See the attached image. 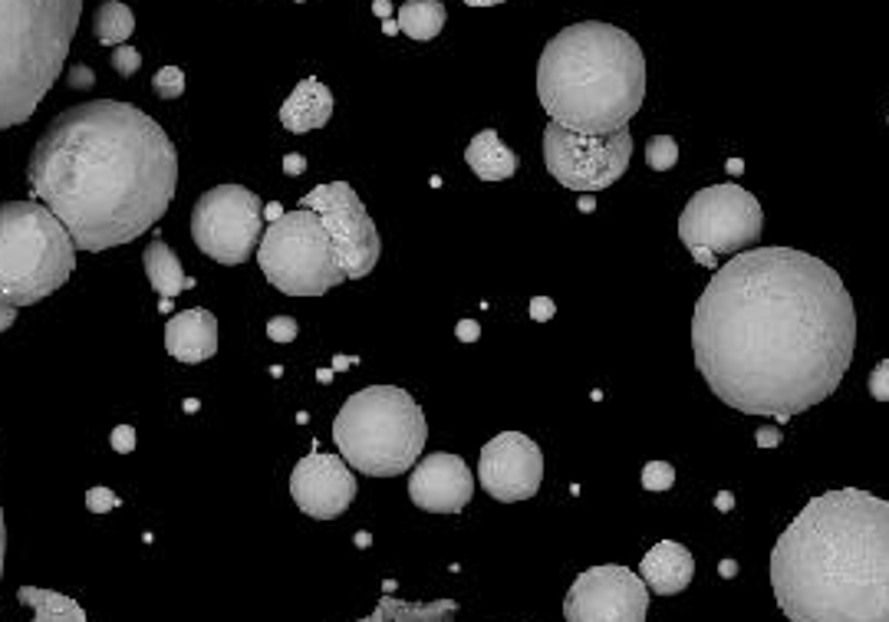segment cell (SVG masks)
<instances>
[{"label": "cell", "mask_w": 889, "mask_h": 622, "mask_svg": "<svg viewBox=\"0 0 889 622\" xmlns=\"http://www.w3.org/2000/svg\"><path fill=\"white\" fill-rule=\"evenodd\" d=\"M857 349L840 274L797 247H755L715 270L692 313L702 379L741 415L778 418L830 399Z\"/></svg>", "instance_id": "obj_1"}, {"label": "cell", "mask_w": 889, "mask_h": 622, "mask_svg": "<svg viewBox=\"0 0 889 622\" xmlns=\"http://www.w3.org/2000/svg\"><path fill=\"white\" fill-rule=\"evenodd\" d=\"M33 198L76 251H109L155 228L178 188V152L149 112L99 99L60 112L27 162Z\"/></svg>", "instance_id": "obj_2"}, {"label": "cell", "mask_w": 889, "mask_h": 622, "mask_svg": "<svg viewBox=\"0 0 889 622\" xmlns=\"http://www.w3.org/2000/svg\"><path fill=\"white\" fill-rule=\"evenodd\" d=\"M791 622H889V501L860 488L807 501L771 550Z\"/></svg>", "instance_id": "obj_3"}, {"label": "cell", "mask_w": 889, "mask_h": 622, "mask_svg": "<svg viewBox=\"0 0 889 622\" xmlns=\"http://www.w3.org/2000/svg\"><path fill=\"white\" fill-rule=\"evenodd\" d=\"M537 99L550 122L570 132H620L643 109L646 56L626 30L583 20L550 37L540 53Z\"/></svg>", "instance_id": "obj_4"}, {"label": "cell", "mask_w": 889, "mask_h": 622, "mask_svg": "<svg viewBox=\"0 0 889 622\" xmlns=\"http://www.w3.org/2000/svg\"><path fill=\"white\" fill-rule=\"evenodd\" d=\"M83 0H0V132L24 126L63 73Z\"/></svg>", "instance_id": "obj_5"}, {"label": "cell", "mask_w": 889, "mask_h": 622, "mask_svg": "<svg viewBox=\"0 0 889 622\" xmlns=\"http://www.w3.org/2000/svg\"><path fill=\"white\" fill-rule=\"evenodd\" d=\"M340 458L369 478H396L415 468L429 422L422 405L399 386H369L353 392L333 418Z\"/></svg>", "instance_id": "obj_6"}, {"label": "cell", "mask_w": 889, "mask_h": 622, "mask_svg": "<svg viewBox=\"0 0 889 622\" xmlns=\"http://www.w3.org/2000/svg\"><path fill=\"white\" fill-rule=\"evenodd\" d=\"M76 244L40 201L0 205V303L33 307L70 280Z\"/></svg>", "instance_id": "obj_7"}, {"label": "cell", "mask_w": 889, "mask_h": 622, "mask_svg": "<svg viewBox=\"0 0 889 622\" xmlns=\"http://www.w3.org/2000/svg\"><path fill=\"white\" fill-rule=\"evenodd\" d=\"M257 264L270 287L287 297H323L340 287L346 274L336 264L333 241L317 211L297 208L264 228Z\"/></svg>", "instance_id": "obj_8"}, {"label": "cell", "mask_w": 889, "mask_h": 622, "mask_svg": "<svg viewBox=\"0 0 889 622\" xmlns=\"http://www.w3.org/2000/svg\"><path fill=\"white\" fill-rule=\"evenodd\" d=\"M764 231L761 201L735 182H722L695 191L682 208L679 237L689 247H705L715 257H735L748 251Z\"/></svg>", "instance_id": "obj_9"}, {"label": "cell", "mask_w": 889, "mask_h": 622, "mask_svg": "<svg viewBox=\"0 0 889 622\" xmlns=\"http://www.w3.org/2000/svg\"><path fill=\"white\" fill-rule=\"evenodd\" d=\"M191 237L205 257L224 267H238L261 247L264 205L251 188L218 185L191 208Z\"/></svg>", "instance_id": "obj_10"}, {"label": "cell", "mask_w": 889, "mask_h": 622, "mask_svg": "<svg viewBox=\"0 0 889 622\" xmlns=\"http://www.w3.org/2000/svg\"><path fill=\"white\" fill-rule=\"evenodd\" d=\"M629 158H633L629 129L610 135H583L557 126V122H547L544 129L547 172L564 188L580 191V195H593V191L620 182L629 168Z\"/></svg>", "instance_id": "obj_11"}, {"label": "cell", "mask_w": 889, "mask_h": 622, "mask_svg": "<svg viewBox=\"0 0 889 622\" xmlns=\"http://www.w3.org/2000/svg\"><path fill=\"white\" fill-rule=\"evenodd\" d=\"M300 208L320 214L323 228L333 241L336 264H340L346 280H363L366 274H373L382 254V241L363 198L356 195L350 182L317 185L300 198Z\"/></svg>", "instance_id": "obj_12"}, {"label": "cell", "mask_w": 889, "mask_h": 622, "mask_svg": "<svg viewBox=\"0 0 889 622\" xmlns=\"http://www.w3.org/2000/svg\"><path fill=\"white\" fill-rule=\"evenodd\" d=\"M649 586L626 567H590L564 599L567 622H646Z\"/></svg>", "instance_id": "obj_13"}, {"label": "cell", "mask_w": 889, "mask_h": 622, "mask_svg": "<svg viewBox=\"0 0 889 622\" xmlns=\"http://www.w3.org/2000/svg\"><path fill=\"white\" fill-rule=\"evenodd\" d=\"M478 481L494 501H531L544 481V451L524 432L494 435L478 458Z\"/></svg>", "instance_id": "obj_14"}, {"label": "cell", "mask_w": 889, "mask_h": 622, "mask_svg": "<svg viewBox=\"0 0 889 622\" xmlns=\"http://www.w3.org/2000/svg\"><path fill=\"white\" fill-rule=\"evenodd\" d=\"M290 497L303 514L313 520H336L350 511L356 497V474L340 455H313L300 458L290 471Z\"/></svg>", "instance_id": "obj_15"}, {"label": "cell", "mask_w": 889, "mask_h": 622, "mask_svg": "<svg viewBox=\"0 0 889 622\" xmlns=\"http://www.w3.org/2000/svg\"><path fill=\"white\" fill-rule=\"evenodd\" d=\"M409 497L415 507L429 514H461L475 497V478L465 458L435 451L412 468Z\"/></svg>", "instance_id": "obj_16"}, {"label": "cell", "mask_w": 889, "mask_h": 622, "mask_svg": "<svg viewBox=\"0 0 889 622\" xmlns=\"http://www.w3.org/2000/svg\"><path fill=\"white\" fill-rule=\"evenodd\" d=\"M165 349L168 356L178 359L182 366L208 363L218 353V320L205 307H191L175 313L165 323Z\"/></svg>", "instance_id": "obj_17"}, {"label": "cell", "mask_w": 889, "mask_h": 622, "mask_svg": "<svg viewBox=\"0 0 889 622\" xmlns=\"http://www.w3.org/2000/svg\"><path fill=\"white\" fill-rule=\"evenodd\" d=\"M639 576H643V583L649 586V593L675 596L689 590L695 576V557L689 553V547L675 544V540H659L643 557V563H639Z\"/></svg>", "instance_id": "obj_18"}, {"label": "cell", "mask_w": 889, "mask_h": 622, "mask_svg": "<svg viewBox=\"0 0 889 622\" xmlns=\"http://www.w3.org/2000/svg\"><path fill=\"white\" fill-rule=\"evenodd\" d=\"M333 116V93L320 79H300L287 103L280 106V126L294 135H307L313 129H323Z\"/></svg>", "instance_id": "obj_19"}, {"label": "cell", "mask_w": 889, "mask_h": 622, "mask_svg": "<svg viewBox=\"0 0 889 622\" xmlns=\"http://www.w3.org/2000/svg\"><path fill=\"white\" fill-rule=\"evenodd\" d=\"M465 162L481 182H508L511 175H517V165H521L517 155L498 139L494 129H481L475 139L468 142Z\"/></svg>", "instance_id": "obj_20"}, {"label": "cell", "mask_w": 889, "mask_h": 622, "mask_svg": "<svg viewBox=\"0 0 889 622\" xmlns=\"http://www.w3.org/2000/svg\"><path fill=\"white\" fill-rule=\"evenodd\" d=\"M142 264H145V277H149L152 290L162 297V310H168V300L178 297L182 290L195 287V280L182 270V260H178V254L162 241V237H155V241L145 247Z\"/></svg>", "instance_id": "obj_21"}, {"label": "cell", "mask_w": 889, "mask_h": 622, "mask_svg": "<svg viewBox=\"0 0 889 622\" xmlns=\"http://www.w3.org/2000/svg\"><path fill=\"white\" fill-rule=\"evenodd\" d=\"M458 606L452 599H435V603H409V599H379L373 616L359 622H452Z\"/></svg>", "instance_id": "obj_22"}, {"label": "cell", "mask_w": 889, "mask_h": 622, "mask_svg": "<svg viewBox=\"0 0 889 622\" xmlns=\"http://www.w3.org/2000/svg\"><path fill=\"white\" fill-rule=\"evenodd\" d=\"M20 603L33 606V622H86L83 606L76 599L56 593V590H40V586H20L17 590Z\"/></svg>", "instance_id": "obj_23"}, {"label": "cell", "mask_w": 889, "mask_h": 622, "mask_svg": "<svg viewBox=\"0 0 889 622\" xmlns=\"http://www.w3.org/2000/svg\"><path fill=\"white\" fill-rule=\"evenodd\" d=\"M445 20L448 10L442 0H412V4H402L396 24L412 40H435L442 33Z\"/></svg>", "instance_id": "obj_24"}, {"label": "cell", "mask_w": 889, "mask_h": 622, "mask_svg": "<svg viewBox=\"0 0 889 622\" xmlns=\"http://www.w3.org/2000/svg\"><path fill=\"white\" fill-rule=\"evenodd\" d=\"M132 30H135V14L122 4V0H106V4H99L96 17H93V33L103 47L116 50L122 43H129Z\"/></svg>", "instance_id": "obj_25"}, {"label": "cell", "mask_w": 889, "mask_h": 622, "mask_svg": "<svg viewBox=\"0 0 889 622\" xmlns=\"http://www.w3.org/2000/svg\"><path fill=\"white\" fill-rule=\"evenodd\" d=\"M646 162L652 172H669V168H675V162H679V142H675L672 135H656V139H649Z\"/></svg>", "instance_id": "obj_26"}, {"label": "cell", "mask_w": 889, "mask_h": 622, "mask_svg": "<svg viewBox=\"0 0 889 622\" xmlns=\"http://www.w3.org/2000/svg\"><path fill=\"white\" fill-rule=\"evenodd\" d=\"M152 89H155V96L165 99V103H172V99H182L185 96V73H182V66H162V70L152 76Z\"/></svg>", "instance_id": "obj_27"}, {"label": "cell", "mask_w": 889, "mask_h": 622, "mask_svg": "<svg viewBox=\"0 0 889 622\" xmlns=\"http://www.w3.org/2000/svg\"><path fill=\"white\" fill-rule=\"evenodd\" d=\"M675 484V468L669 465V461H649V465L643 468V488L646 491H669Z\"/></svg>", "instance_id": "obj_28"}, {"label": "cell", "mask_w": 889, "mask_h": 622, "mask_svg": "<svg viewBox=\"0 0 889 622\" xmlns=\"http://www.w3.org/2000/svg\"><path fill=\"white\" fill-rule=\"evenodd\" d=\"M109 63H112V70H116L122 79H129V76L139 73V66H142V53L135 50L132 43H122V47L112 50Z\"/></svg>", "instance_id": "obj_29"}, {"label": "cell", "mask_w": 889, "mask_h": 622, "mask_svg": "<svg viewBox=\"0 0 889 622\" xmlns=\"http://www.w3.org/2000/svg\"><path fill=\"white\" fill-rule=\"evenodd\" d=\"M297 336H300V323L294 316H270L267 320V339H274V343H294Z\"/></svg>", "instance_id": "obj_30"}, {"label": "cell", "mask_w": 889, "mask_h": 622, "mask_svg": "<svg viewBox=\"0 0 889 622\" xmlns=\"http://www.w3.org/2000/svg\"><path fill=\"white\" fill-rule=\"evenodd\" d=\"M86 507L93 514H106V511H116L119 507V497H116V491H109V488H89L86 491Z\"/></svg>", "instance_id": "obj_31"}, {"label": "cell", "mask_w": 889, "mask_h": 622, "mask_svg": "<svg viewBox=\"0 0 889 622\" xmlns=\"http://www.w3.org/2000/svg\"><path fill=\"white\" fill-rule=\"evenodd\" d=\"M870 395L876 402H889V359L876 363V369L870 372Z\"/></svg>", "instance_id": "obj_32"}, {"label": "cell", "mask_w": 889, "mask_h": 622, "mask_svg": "<svg viewBox=\"0 0 889 622\" xmlns=\"http://www.w3.org/2000/svg\"><path fill=\"white\" fill-rule=\"evenodd\" d=\"M109 441H112V448H116L119 455H132V451H135V428L132 425H116V428H112Z\"/></svg>", "instance_id": "obj_33"}, {"label": "cell", "mask_w": 889, "mask_h": 622, "mask_svg": "<svg viewBox=\"0 0 889 622\" xmlns=\"http://www.w3.org/2000/svg\"><path fill=\"white\" fill-rule=\"evenodd\" d=\"M554 313H557V303L550 297H534L531 300V320L547 323V320H554Z\"/></svg>", "instance_id": "obj_34"}, {"label": "cell", "mask_w": 889, "mask_h": 622, "mask_svg": "<svg viewBox=\"0 0 889 622\" xmlns=\"http://www.w3.org/2000/svg\"><path fill=\"white\" fill-rule=\"evenodd\" d=\"M93 83H96V79H93V70H89V66L80 63V66H73V70H70V86L73 89H93Z\"/></svg>", "instance_id": "obj_35"}, {"label": "cell", "mask_w": 889, "mask_h": 622, "mask_svg": "<svg viewBox=\"0 0 889 622\" xmlns=\"http://www.w3.org/2000/svg\"><path fill=\"white\" fill-rule=\"evenodd\" d=\"M455 336L461 339V343H478V336H481V326H478V320H458V326H455Z\"/></svg>", "instance_id": "obj_36"}, {"label": "cell", "mask_w": 889, "mask_h": 622, "mask_svg": "<svg viewBox=\"0 0 889 622\" xmlns=\"http://www.w3.org/2000/svg\"><path fill=\"white\" fill-rule=\"evenodd\" d=\"M755 441L761 448H778L781 445V432H778V428H758Z\"/></svg>", "instance_id": "obj_37"}, {"label": "cell", "mask_w": 889, "mask_h": 622, "mask_svg": "<svg viewBox=\"0 0 889 622\" xmlns=\"http://www.w3.org/2000/svg\"><path fill=\"white\" fill-rule=\"evenodd\" d=\"M284 172L287 175H303V172H307V162H303V155H297V152L287 155L284 158Z\"/></svg>", "instance_id": "obj_38"}, {"label": "cell", "mask_w": 889, "mask_h": 622, "mask_svg": "<svg viewBox=\"0 0 889 622\" xmlns=\"http://www.w3.org/2000/svg\"><path fill=\"white\" fill-rule=\"evenodd\" d=\"M14 323H17V307H7V303H0V333H7Z\"/></svg>", "instance_id": "obj_39"}, {"label": "cell", "mask_w": 889, "mask_h": 622, "mask_svg": "<svg viewBox=\"0 0 889 622\" xmlns=\"http://www.w3.org/2000/svg\"><path fill=\"white\" fill-rule=\"evenodd\" d=\"M689 254L695 257V264H702V267H718V257H715L712 251H705V247H692Z\"/></svg>", "instance_id": "obj_40"}, {"label": "cell", "mask_w": 889, "mask_h": 622, "mask_svg": "<svg viewBox=\"0 0 889 622\" xmlns=\"http://www.w3.org/2000/svg\"><path fill=\"white\" fill-rule=\"evenodd\" d=\"M4 553H7V527H4V511H0V580H4Z\"/></svg>", "instance_id": "obj_41"}, {"label": "cell", "mask_w": 889, "mask_h": 622, "mask_svg": "<svg viewBox=\"0 0 889 622\" xmlns=\"http://www.w3.org/2000/svg\"><path fill=\"white\" fill-rule=\"evenodd\" d=\"M468 7H494V4H504V0H465Z\"/></svg>", "instance_id": "obj_42"}, {"label": "cell", "mask_w": 889, "mask_h": 622, "mask_svg": "<svg viewBox=\"0 0 889 622\" xmlns=\"http://www.w3.org/2000/svg\"><path fill=\"white\" fill-rule=\"evenodd\" d=\"M373 10H376V14H379V17H386V14H389V0H376V4H373Z\"/></svg>", "instance_id": "obj_43"}, {"label": "cell", "mask_w": 889, "mask_h": 622, "mask_svg": "<svg viewBox=\"0 0 889 622\" xmlns=\"http://www.w3.org/2000/svg\"><path fill=\"white\" fill-rule=\"evenodd\" d=\"M264 211L270 214V221H277V218H280V214H284V211H280V205H267Z\"/></svg>", "instance_id": "obj_44"}, {"label": "cell", "mask_w": 889, "mask_h": 622, "mask_svg": "<svg viewBox=\"0 0 889 622\" xmlns=\"http://www.w3.org/2000/svg\"><path fill=\"white\" fill-rule=\"evenodd\" d=\"M718 507H722V511H728V507H731V494H718Z\"/></svg>", "instance_id": "obj_45"}, {"label": "cell", "mask_w": 889, "mask_h": 622, "mask_svg": "<svg viewBox=\"0 0 889 622\" xmlns=\"http://www.w3.org/2000/svg\"><path fill=\"white\" fill-rule=\"evenodd\" d=\"M722 573L731 576V573H738V567H735V563H731V560H725V563H722Z\"/></svg>", "instance_id": "obj_46"}, {"label": "cell", "mask_w": 889, "mask_h": 622, "mask_svg": "<svg viewBox=\"0 0 889 622\" xmlns=\"http://www.w3.org/2000/svg\"><path fill=\"white\" fill-rule=\"evenodd\" d=\"M741 168H745V165H741V162H738V158H735V162H728V172H731V175H738V172H741Z\"/></svg>", "instance_id": "obj_47"}, {"label": "cell", "mask_w": 889, "mask_h": 622, "mask_svg": "<svg viewBox=\"0 0 889 622\" xmlns=\"http://www.w3.org/2000/svg\"><path fill=\"white\" fill-rule=\"evenodd\" d=\"M382 30H386V33H396V30H399V24H392V20H386V24H382Z\"/></svg>", "instance_id": "obj_48"}, {"label": "cell", "mask_w": 889, "mask_h": 622, "mask_svg": "<svg viewBox=\"0 0 889 622\" xmlns=\"http://www.w3.org/2000/svg\"><path fill=\"white\" fill-rule=\"evenodd\" d=\"M405 4H412V0H405Z\"/></svg>", "instance_id": "obj_49"}, {"label": "cell", "mask_w": 889, "mask_h": 622, "mask_svg": "<svg viewBox=\"0 0 889 622\" xmlns=\"http://www.w3.org/2000/svg\"><path fill=\"white\" fill-rule=\"evenodd\" d=\"M886 122H889V119H886Z\"/></svg>", "instance_id": "obj_50"}]
</instances>
